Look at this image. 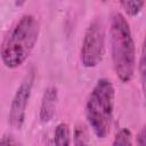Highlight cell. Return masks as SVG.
Instances as JSON below:
<instances>
[{
	"label": "cell",
	"mask_w": 146,
	"mask_h": 146,
	"mask_svg": "<svg viewBox=\"0 0 146 146\" xmlns=\"http://www.w3.org/2000/svg\"><path fill=\"white\" fill-rule=\"evenodd\" d=\"M40 34V23L32 14L23 15L5 38L0 57L8 68H17L25 63L34 49Z\"/></svg>",
	"instance_id": "1"
},
{
	"label": "cell",
	"mask_w": 146,
	"mask_h": 146,
	"mask_svg": "<svg viewBox=\"0 0 146 146\" xmlns=\"http://www.w3.org/2000/svg\"><path fill=\"white\" fill-rule=\"evenodd\" d=\"M111 54L115 74L123 82H130L136 72V47L125 16L121 13H114L110 25Z\"/></svg>",
	"instance_id": "2"
},
{
	"label": "cell",
	"mask_w": 146,
	"mask_h": 146,
	"mask_svg": "<svg viewBox=\"0 0 146 146\" xmlns=\"http://www.w3.org/2000/svg\"><path fill=\"white\" fill-rule=\"evenodd\" d=\"M114 105L115 88L113 82L107 78L98 79L87 98L84 114L89 127L99 139L106 138L111 131Z\"/></svg>",
	"instance_id": "3"
},
{
	"label": "cell",
	"mask_w": 146,
	"mask_h": 146,
	"mask_svg": "<svg viewBox=\"0 0 146 146\" xmlns=\"http://www.w3.org/2000/svg\"><path fill=\"white\" fill-rule=\"evenodd\" d=\"M106 32L100 18H95L86 29L81 49L80 59L84 67L92 68L100 64L105 55Z\"/></svg>",
	"instance_id": "4"
},
{
	"label": "cell",
	"mask_w": 146,
	"mask_h": 146,
	"mask_svg": "<svg viewBox=\"0 0 146 146\" xmlns=\"http://www.w3.org/2000/svg\"><path fill=\"white\" fill-rule=\"evenodd\" d=\"M34 80H35V70L31 67L29 72L25 74V76L23 78V80L21 81L18 88L14 94L10 108H9L8 121H9V124L15 129H21L24 124L26 107L32 94Z\"/></svg>",
	"instance_id": "5"
},
{
	"label": "cell",
	"mask_w": 146,
	"mask_h": 146,
	"mask_svg": "<svg viewBox=\"0 0 146 146\" xmlns=\"http://www.w3.org/2000/svg\"><path fill=\"white\" fill-rule=\"evenodd\" d=\"M57 102H58L57 88L54 86L48 87L42 95L40 112H39V117L42 123H48L49 121L52 120V117L56 113Z\"/></svg>",
	"instance_id": "6"
},
{
	"label": "cell",
	"mask_w": 146,
	"mask_h": 146,
	"mask_svg": "<svg viewBox=\"0 0 146 146\" xmlns=\"http://www.w3.org/2000/svg\"><path fill=\"white\" fill-rule=\"evenodd\" d=\"M73 145L74 146H94L90 137L89 129L83 123H78L73 130Z\"/></svg>",
	"instance_id": "7"
},
{
	"label": "cell",
	"mask_w": 146,
	"mask_h": 146,
	"mask_svg": "<svg viewBox=\"0 0 146 146\" xmlns=\"http://www.w3.org/2000/svg\"><path fill=\"white\" fill-rule=\"evenodd\" d=\"M54 146H71V132L67 123H58L55 128Z\"/></svg>",
	"instance_id": "8"
},
{
	"label": "cell",
	"mask_w": 146,
	"mask_h": 146,
	"mask_svg": "<svg viewBox=\"0 0 146 146\" xmlns=\"http://www.w3.org/2000/svg\"><path fill=\"white\" fill-rule=\"evenodd\" d=\"M112 146H133V136L131 130L128 128L120 129L113 139Z\"/></svg>",
	"instance_id": "9"
},
{
	"label": "cell",
	"mask_w": 146,
	"mask_h": 146,
	"mask_svg": "<svg viewBox=\"0 0 146 146\" xmlns=\"http://www.w3.org/2000/svg\"><path fill=\"white\" fill-rule=\"evenodd\" d=\"M120 5L124 9L127 15L137 16L141 11V9L145 5V1H122V2H120Z\"/></svg>",
	"instance_id": "10"
},
{
	"label": "cell",
	"mask_w": 146,
	"mask_h": 146,
	"mask_svg": "<svg viewBox=\"0 0 146 146\" xmlns=\"http://www.w3.org/2000/svg\"><path fill=\"white\" fill-rule=\"evenodd\" d=\"M0 146H23L21 141H18L15 136L10 133H6L0 138Z\"/></svg>",
	"instance_id": "11"
},
{
	"label": "cell",
	"mask_w": 146,
	"mask_h": 146,
	"mask_svg": "<svg viewBox=\"0 0 146 146\" xmlns=\"http://www.w3.org/2000/svg\"><path fill=\"white\" fill-rule=\"evenodd\" d=\"M137 70L139 71L140 81H141V86H143V90H144V86H145V49H144V44H143V48H141L140 59H139V64H138Z\"/></svg>",
	"instance_id": "12"
},
{
	"label": "cell",
	"mask_w": 146,
	"mask_h": 146,
	"mask_svg": "<svg viewBox=\"0 0 146 146\" xmlns=\"http://www.w3.org/2000/svg\"><path fill=\"white\" fill-rule=\"evenodd\" d=\"M146 135H145V128L143 127L139 132L137 133V139H136V143H137V146H146Z\"/></svg>",
	"instance_id": "13"
},
{
	"label": "cell",
	"mask_w": 146,
	"mask_h": 146,
	"mask_svg": "<svg viewBox=\"0 0 146 146\" xmlns=\"http://www.w3.org/2000/svg\"><path fill=\"white\" fill-rule=\"evenodd\" d=\"M24 5V2H16V6H22Z\"/></svg>",
	"instance_id": "14"
}]
</instances>
